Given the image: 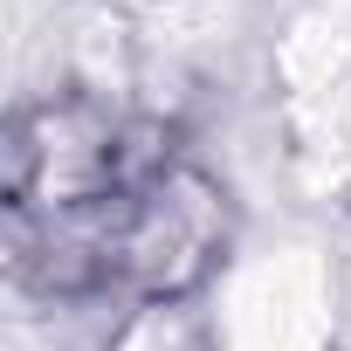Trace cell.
<instances>
[{
	"mask_svg": "<svg viewBox=\"0 0 351 351\" xmlns=\"http://www.w3.org/2000/svg\"><path fill=\"white\" fill-rule=\"evenodd\" d=\"M207 186L180 180L124 131H83L42 110L14 138V228L21 262H49V289L138 282L172 289V262H200Z\"/></svg>",
	"mask_w": 351,
	"mask_h": 351,
	"instance_id": "cell-1",
	"label": "cell"
}]
</instances>
